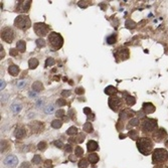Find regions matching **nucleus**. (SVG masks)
Listing matches in <instances>:
<instances>
[{"label": "nucleus", "mask_w": 168, "mask_h": 168, "mask_svg": "<svg viewBox=\"0 0 168 168\" xmlns=\"http://www.w3.org/2000/svg\"><path fill=\"white\" fill-rule=\"evenodd\" d=\"M137 147L140 153H142L143 155H149L153 150V142L148 137L138 138Z\"/></svg>", "instance_id": "1"}, {"label": "nucleus", "mask_w": 168, "mask_h": 168, "mask_svg": "<svg viewBox=\"0 0 168 168\" xmlns=\"http://www.w3.org/2000/svg\"><path fill=\"white\" fill-rule=\"evenodd\" d=\"M48 43L49 46L53 50H58L60 48H62V44H64V38L58 32H50L48 35Z\"/></svg>", "instance_id": "2"}, {"label": "nucleus", "mask_w": 168, "mask_h": 168, "mask_svg": "<svg viewBox=\"0 0 168 168\" xmlns=\"http://www.w3.org/2000/svg\"><path fill=\"white\" fill-rule=\"evenodd\" d=\"M168 160V153L163 148H157L152 154V161L154 164H161Z\"/></svg>", "instance_id": "3"}, {"label": "nucleus", "mask_w": 168, "mask_h": 168, "mask_svg": "<svg viewBox=\"0 0 168 168\" xmlns=\"http://www.w3.org/2000/svg\"><path fill=\"white\" fill-rule=\"evenodd\" d=\"M14 25L18 29L21 30H26L30 27L31 21L27 15H18L14 20Z\"/></svg>", "instance_id": "4"}, {"label": "nucleus", "mask_w": 168, "mask_h": 168, "mask_svg": "<svg viewBox=\"0 0 168 168\" xmlns=\"http://www.w3.org/2000/svg\"><path fill=\"white\" fill-rule=\"evenodd\" d=\"M157 129V121L154 119H145L142 122V132L144 134H150Z\"/></svg>", "instance_id": "5"}, {"label": "nucleus", "mask_w": 168, "mask_h": 168, "mask_svg": "<svg viewBox=\"0 0 168 168\" xmlns=\"http://www.w3.org/2000/svg\"><path fill=\"white\" fill-rule=\"evenodd\" d=\"M1 38L2 40H4L5 42L11 43L15 38V34L14 31H13L12 28L10 27H5L2 31H1Z\"/></svg>", "instance_id": "6"}, {"label": "nucleus", "mask_w": 168, "mask_h": 168, "mask_svg": "<svg viewBox=\"0 0 168 168\" xmlns=\"http://www.w3.org/2000/svg\"><path fill=\"white\" fill-rule=\"evenodd\" d=\"M34 31L37 35L39 36H45L48 34L49 32V27L45 23L42 22H37L34 24Z\"/></svg>", "instance_id": "7"}, {"label": "nucleus", "mask_w": 168, "mask_h": 168, "mask_svg": "<svg viewBox=\"0 0 168 168\" xmlns=\"http://www.w3.org/2000/svg\"><path fill=\"white\" fill-rule=\"evenodd\" d=\"M122 105H123V102H122V99L119 97L112 96L109 99V107L115 112H118L122 108Z\"/></svg>", "instance_id": "8"}, {"label": "nucleus", "mask_w": 168, "mask_h": 168, "mask_svg": "<svg viewBox=\"0 0 168 168\" xmlns=\"http://www.w3.org/2000/svg\"><path fill=\"white\" fill-rule=\"evenodd\" d=\"M31 5V1H19L16 6V10L19 12H27Z\"/></svg>", "instance_id": "9"}, {"label": "nucleus", "mask_w": 168, "mask_h": 168, "mask_svg": "<svg viewBox=\"0 0 168 168\" xmlns=\"http://www.w3.org/2000/svg\"><path fill=\"white\" fill-rule=\"evenodd\" d=\"M18 163V159H17L16 156L14 155H9L5 158L4 160V164L8 167H15Z\"/></svg>", "instance_id": "10"}, {"label": "nucleus", "mask_w": 168, "mask_h": 168, "mask_svg": "<svg viewBox=\"0 0 168 168\" xmlns=\"http://www.w3.org/2000/svg\"><path fill=\"white\" fill-rule=\"evenodd\" d=\"M129 49L127 48H121L116 52V56H118L119 58H121L122 60H125L127 58H129Z\"/></svg>", "instance_id": "11"}, {"label": "nucleus", "mask_w": 168, "mask_h": 168, "mask_svg": "<svg viewBox=\"0 0 168 168\" xmlns=\"http://www.w3.org/2000/svg\"><path fill=\"white\" fill-rule=\"evenodd\" d=\"M165 136H166L165 130L159 129V130H157V131H155V133H154V135H153V138L156 142H161L162 139H163Z\"/></svg>", "instance_id": "12"}, {"label": "nucleus", "mask_w": 168, "mask_h": 168, "mask_svg": "<svg viewBox=\"0 0 168 168\" xmlns=\"http://www.w3.org/2000/svg\"><path fill=\"white\" fill-rule=\"evenodd\" d=\"M26 135V131L23 127H17L14 131V136L17 138V139H22V138L25 137Z\"/></svg>", "instance_id": "13"}, {"label": "nucleus", "mask_w": 168, "mask_h": 168, "mask_svg": "<svg viewBox=\"0 0 168 168\" xmlns=\"http://www.w3.org/2000/svg\"><path fill=\"white\" fill-rule=\"evenodd\" d=\"M143 110L146 114H151L155 111V107H154V105L151 104V103H145V104L143 105Z\"/></svg>", "instance_id": "14"}, {"label": "nucleus", "mask_w": 168, "mask_h": 168, "mask_svg": "<svg viewBox=\"0 0 168 168\" xmlns=\"http://www.w3.org/2000/svg\"><path fill=\"white\" fill-rule=\"evenodd\" d=\"M98 148H99V145H98V143H97L96 141H94V140H91V141L88 142L87 149H88L89 152L96 151V150H98Z\"/></svg>", "instance_id": "15"}, {"label": "nucleus", "mask_w": 168, "mask_h": 168, "mask_svg": "<svg viewBox=\"0 0 168 168\" xmlns=\"http://www.w3.org/2000/svg\"><path fill=\"white\" fill-rule=\"evenodd\" d=\"M8 73L13 77L17 76L19 74V68L17 66H15V65H11L8 68Z\"/></svg>", "instance_id": "16"}, {"label": "nucleus", "mask_w": 168, "mask_h": 168, "mask_svg": "<svg viewBox=\"0 0 168 168\" xmlns=\"http://www.w3.org/2000/svg\"><path fill=\"white\" fill-rule=\"evenodd\" d=\"M30 128L33 130V132H35L34 130H37V132L41 131V129H43V125L40 122H33L32 124H30Z\"/></svg>", "instance_id": "17"}, {"label": "nucleus", "mask_w": 168, "mask_h": 168, "mask_svg": "<svg viewBox=\"0 0 168 168\" xmlns=\"http://www.w3.org/2000/svg\"><path fill=\"white\" fill-rule=\"evenodd\" d=\"M85 140V135L83 133L78 134V136L75 138H70V142H76V143H82Z\"/></svg>", "instance_id": "18"}, {"label": "nucleus", "mask_w": 168, "mask_h": 168, "mask_svg": "<svg viewBox=\"0 0 168 168\" xmlns=\"http://www.w3.org/2000/svg\"><path fill=\"white\" fill-rule=\"evenodd\" d=\"M105 93H106L107 95H109V96H113V95H115L116 93H117V89L115 88V87L113 86H109L107 87L106 89H105Z\"/></svg>", "instance_id": "19"}, {"label": "nucleus", "mask_w": 168, "mask_h": 168, "mask_svg": "<svg viewBox=\"0 0 168 168\" xmlns=\"http://www.w3.org/2000/svg\"><path fill=\"white\" fill-rule=\"evenodd\" d=\"M16 46H17V50L20 51V52H24L25 49H26V43L23 40H19L18 42H17Z\"/></svg>", "instance_id": "20"}, {"label": "nucleus", "mask_w": 168, "mask_h": 168, "mask_svg": "<svg viewBox=\"0 0 168 168\" xmlns=\"http://www.w3.org/2000/svg\"><path fill=\"white\" fill-rule=\"evenodd\" d=\"M32 89H33V91H35V92H40V91H42L43 90V85H42V83H40V82H35V83H33L32 84Z\"/></svg>", "instance_id": "21"}, {"label": "nucleus", "mask_w": 168, "mask_h": 168, "mask_svg": "<svg viewBox=\"0 0 168 168\" xmlns=\"http://www.w3.org/2000/svg\"><path fill=\"white\" fill-rule=\"evenodd\" d=\"M28 66H29V69H30V70H33V69H35L37 66H38V60L34 58H30V60H28Z\"/></svg>", "instance_id": "22"}, {"label": "nucleus", "mask_w": 168, "mask_h": 168, "mask_svg": "<svg viewBox=\"0 0 168 168\" xmlns=\"http://www.w3.org/2000/svg\"><path fill=\"white\" fill-rule=\"evenodd\" d=\"M89 160H90V162H91V163H93V164L98 163V161H99V155H98V154H96V153L90 154V155H89Z\"/></svg>", "instance_id": "23"}, {"label": "nucleus", "mask_w": 168, "mask_h": 168, "mask_svg": "<svg viewBox=\"0 0 168 168\" xmlns=\"http://www.w3.org/2000/svg\"><path fill=\"white\" fill-rule=\"evenodd\" d=\"M11 111H12L14 114L19 113V112L21 111V105L18 104V103H14V104H12V106H11Z\"/></svg>", "instance_id": "24"}, {"label": "nucleus", "mask_w": 168, "mask_h": 168, "mask_svg": "<svg viewBox=\"0 0 168 168\" xmlns=\"http://www.w3.org/2000/svg\"><path fill=\"white\" fill-rule=\"evenodd\" d=\"M138 125H139V119H138V118H133V119H131L129 121V124H128L127 128L130 129L131 127H135V126H138Z\"/></svg>", "instance_id": "25"}, {"label": "nucleus", "mask_w": 168, "mask_h": 168, "mask_svg": "<svg viewBox=\"0 0 168 168\" xmlns=\"http://www.w3.org/2000/svg\"><path fill=\"white\" fill-rule=\"evenodd\" d=\"M62 126V122L58 119L53 120V121L51 122V127L54 128V129H58V128H60Z\"/></svg>", "instance_id": "26"}, {"label": "nucleus", "mask_w": 168, "mask_h": 168, "mask_svg": "<svg viewBox=\"0 0 168 168\" xmlns=\"http://www.w3.org/2000/svg\"><path fill=\"white\" fill-rule=\"evenodd\" d=\"M84 131H86L87 133H92V132L94 131V128H93L92 123L88 122V123L85 124L84 125Z\"/></svg>", "instance_id": "27"}, {"label": "nucleus", "mask_w": 168, "mask_h": 168, "mask_svg": "<svg viewBox=\"0 0 168 168\" xmlns=\"http://www.w3.org/2000/svg\"><path fill=\"white\" fill-rule=\"evenodd\" d=\"M125 100H126V103H127L128 106H133V105H135V103H136L135 98L132 96H127Z\"/></svg>", "instance_id": "28"}, {"label": "nucleus", "mask_w": 168, "mask_h": 168, "mask_svg": "<svg viewBox=\"0 0 168 168\" xmlns=\"http://www.w3.org/2000/svg\"><path fill=\"white\" fill-rule=\"evenodd\" d=\"M89 166V162L87 159H85V158H83V159H81L80 161H79V167L80 168H87Z\"/></svg>", "instance_id": "29"}, {"label": "nucleus", "mask_w": 168, "mask_h": 168, "mask_svg": "<svg viewBox=\"0 0 168 168\" xmlns=\"http://www.w3.org/2000/svg\"><path fill=\"white\" fill-rule=\"evenodd\" d=\"M67 134L70 136L72 135H76V134H78V129H77L76 127H71L68 129V131H67Z\"/></svg>", "instance_id": "30"}, {"label": "nucleus", "mask_w": 168, "mask_h": 168, "mask_svg": "<svg viewBox=\"0 0 168 168\" xmlns=\"http://www.w3.org/2000/svg\"><path fill=\"white\" fill-rule=\"evenodd\" d=\"M116 34H112L110 35L109 37H107V42L109 43V44H113V43L116 42Z\"/></svg>", "instance_id": "31"}, {"label": "nucleus", "mask_w": 168, "mask_h": 168, "mask_svg": "<svg viewBox=\"0 0 168 168\" xmlns=\"http://www.w3.org/2000/svg\"><path fill=\"white\" fill-rule=\"evenodd\" d=\"M36 46L37 47H39V48H41V47H44L45 46V41L43 40L42 38H38V39H36Z\"/></svg>", "instance_id": "32"}, {"label": "nucleus", "mask_w": 168, "mask_h": 168, "mask_svg": "<svg viewBox=\"0 0 168 168\" xmlns=\"http://www.w3.org/2000/svg\"><path fill=\"white\" fill-rule=\"evenodd\" d=\"M75 152H76V155L78 156V157H81V156H83V154H84V150H83V148L80 147V146L76 147Z\"/></svg>", "instance_id": "33"}, {"label": "nucleus", "mask_w": 168, "mask_h": 168, "mask_svg": "<svg viewBox=\"0 0 168 168\" xmlns=\"http://www.w3.org/2000/svg\"><path fill=\"white\" fill-rule=\"evenodd\" d=\"M129 136L131 137V139L138 140V133H137V131H135V130H132V131H130L129 132Z\"/></svg>", "instance_id": "34"}, {"label": "nucleus", "mask_w": 168, "mask_h": 168, "mask_svg": "<svg viewBox=\"0 0 168 168\" xmlns=\"http://www.w3.org/2000/svg\"><path fill=\"white\" fill-rule=\"evenodd\" d=\"M55 64V60L52 58H48L45 62V67H52Z\"/></svg>", "instance_id": "35"}, {"label": "nucleus", "mask_w": 168, "mask_h": 168, "mask_svg": "<svg viewBox=\"0 0 168 168\" xmlns=\"http://www.w3.org/2000/svg\"><path fill=\"white\" fill-rule=\"evenodd\" d=\"M32 163H34V164L41 163V157H40V155H34V157L32 158Z\"/></svg>", "instance_id": "36"}, {"label": "nucleus", "mask_w": 168, "mask_h": 168, "mask_svg": "<svg viewBox=\"0 0 168 168\" xmlns=\"http://www.w3.org/2000/svg\"><path fill=\"white\" fill-rule=\"evenodd\" d=\"M46 143L45 142H40V143L37 145V148H38V150H40V151H44L45 149H46Z\"/></svg>", "instance_id": "37"}, {"label": "nucleus", "mask_w": 168, "mask_h": 168, "mask_svg": "<svg viewBox=\"0 0 168 168\" xmlns=\"http://www.w3.org/2000/svg\"><path fill=\"white\" fill-rule=\"evenodd\" d=\"M8 142H6V141H2L1 142V152H4L5 150L8 148Z\"/></svg>", "instance_id": "38"}, {"label": "nucleus", "mask_w": 168, "mask_h": 168, "mask_svg": "<svg viewBox=\"0 0 168 168\" xmlns=\"http://www.w3.org/2000/svg\"><path fill=\"white\" fill-rule=\"evenodd\" d=\"M65 114H66V112H65V110H58L56 113H55V116L58 118H62L65 116Z\"/></svg>", "instance_id": "39"}, {"label": "nucleus", "mask_w": 168, "mask_h": 168, "mask_svg": "<svg viewBox=\"0 0 168 168\" xmlns=\"http://www.w3.org/2000/svg\"><path fill=\"white\" fill-rule=\"evenodd\" d=\"M89 4H90L89 1H80V2H79V6L82 7V8H86Z\"/></svg>", "instance_id": "40"}, {"label": "nucleus", "mask_w": 168, "mask_h": 168, "mask_svg": "<svg viewBox=\"0 0 168 168\" xmlns=\"http://www.w3.org/2000/svg\"><path fill=\"white\" fill-rule=\"evenodd\" d=\"M56 104L58 105V107H62V106H66L67 102L64 100V99H58V100L56 101Z\"/></svg>", "instance_id": "41"}, {"label": "nucleus", "mask_w": 168, "mask_h": 168, "mask_svg": "<svg viewBox=\"0 0 168 168\" xmlns=\"http://www.w3.org/2000/svg\"><path fill=\"white\" fill-rule=\"evenodd\" d=\"M53 109H54V107L52 106V105H50V106H47L46 108L44 109V112L46 114H48V113H51V112H52L53 111Z\"/></svg>", "instance_id": "42"}, {"label": "nucleus", "mask_w": 168, "mask_h": 168, "mask_svg": "<svg viewBox=\"0 0 168 168\" xmlns=\"http://www.w3.org/2000/svg\"><path fill=\"white\" fill-rule=\"evenodd\" d=\"M126 26L129 27V28H133V27H135V23L131 20H128L127 22H126Z\"/></svg>", "instance_id": "43"}, {"label": "nucleus", "mask_w": 168, "mask_h": 168, "mask_svg": "<svg viewBox=\"0 0 168 168\" xmlns=\"http://www.w3.org/2000/svg\"><path fill=\"white\" fill-rule=\"evenodd\" d=\"M53 144H54V145L56 146L58 148H62V147H64V144H62V141H58V140H56V141L53 142Z\"/></svg>", "instance_id": "44"}, {"label": "nucleus", "mask_w": 168, "mask_h": 168, "mask_svg": "<svg viewBox=\"0 0 168 168\" xmlns=\"http://www.w3.org/2000/svg\"><path fill=\"white\" fill-rule=\"evenodd\" d=\"M52 162L50 161V160H46V161H45V163H44V167L45 168H51L52 167Z\"/></svg>", "instance_id": "45"}, {"label": "nucleus", "mask_w": 168, "mask_h": 168, "mask_svg": "<svg viewBox=\"0 0 168 168\" xmlns=\"http://www.w3.org/2000/svg\"><path fill=\"white\" fill-rule=\"evenodd\" d=\"M17 54H18V50H17V49H14V48L10 49V55L15 56V55H17Z\"/></svg>", "instance_id": "46"}, {"label": "nucleus", "mask_w": 168, "mask_h": 168, "mask_svg": "<svg viewBox=\"0 0 168 168\" xmlns=\"http://www.w3.org/2000/svg\"><path fill=\"white\" fill-rule=\"evenodd\" d=\"M25 85H26V82H25V81H20V82L17 83V87H18V88H22Z\"/></svg>", "instance_id": "47"}, {"label": "nucleus", "mask_w": 168, "mask_h": 168, "mask_svg": "<svg viewBox=\"0 0 168 168\" xmlns=\"http://www.w3.org/2000/svg\"><path fill=\"white\" fill-rule=\"evenodd\" d=\"M85 93V90L83 88H78L76 90V94H78V95H82V94H84Z\"/></svg>", "instance_id": "48"}, {"label": "nucleus", "mask_w": 168, "mask_h": 168, "mask_svg": "<svg viewBox=\"0 0 168 168\" xmlns=\"http://www.w3.org/2000/svg\"><path fill=\"white\" fill-rule=\"evenodd\" d=\"M71 91H64V92L62 93V97H69V96H71Z\"/></svg>", "instance_id": "49"}, {"label": "nucleus", "mask_w": 168, "mask_h": 168, "mask_svg": "<svg viewBox=\"0 0 168 168\" xmlns=\"http://www.w3.org/2000/svg\"><path fill=\"white\" fill-rule=\"evenodd\" d=\"M84 112H85V114L86 115H91V113H92V111H91V109L90 108H85L84 109Z\"/></svg>", "instance_id": "50"}, {"label": "nucleus", "mask_w": 168, "mask_h": 168, "mask_svg": "<svg viewBox=\"0 0 168 168\" xmlns=\"http://www.w3.org/2000/svg\"><path fill=\"white\" fill-rule=\"evenodd\" d=\"M1 84H0V89H1V91L2 90H4V88H5V86H6V84H5V82L3 80H1Z\"/></svg>", "instance_id": "51"}, {"label": "nucleus", "mask_w": 168, "mask_h": 168, "mask_svg": "<svg viewBox=\"0 0 168 168\" xmlns=\"http://www.w3.org/2000/svg\"><path fill=\"white\" fill-rule=\"evenodd\" d=\"M41 105H43V101H42V100L36 101V106H37V108H40Z\"/></svg>", "instance_id": "52"}, {"label": "nucleus", "mask_w": 168, "mask_h": 168, "mask_svg": "<svg viewBox=\"0 0 168 168\" xmlns=\"http://www.w3.org/2000/svg\"><path fill=\"white\" fill-rule=\"evenodd\" d=\"M66 151H68V152H72V151H73L72 146H71V145H67V146H66Z\"/></svg>", "instance_id": "53"}, {"label": "nucleus", "mask_w": 168, "mask_h": 168, "mask_svg": "<svg viewBox=\"0 0 168 168\" xmlns=\"http://www.w3.org/2000/svg\"><path fill=\"white\" fill-rule=\"evenodd\" d=\"M30 167V165H29L27 162H24V163L22 164V166H21V168H29Z\"/></svg>", "instance_id": "54"}, {"label": "nucleus", "mask_w": 168, "mask_h": 168, "mask_svg": "<svg viewBox=\"0 0 168 168\" xmlns=\"http://www.w3.org/2000/svg\"><path fill=\"white\" fill-rule=\"evenodd\" d=\"M6 98H7V95H4V94L1 95V101H2V102H5V101L7 100Z\"/></svg>", "instance_id": "55"}, {"label": "nucleus", "mask_w": 168, "mask_h": 168, "mask_svg": "<svg viewBox=\"0 0 168 168\" xmlns=\"http://www.w3.org/2000/svg\"><path fill=\"white\" fill-rule=\"evenodd\" d=\"M36 93H34V92H30V93H29V96H30V97H36Z\"/></svg>", "instance_id": "56"}, {"label": "nucleus", "mask_w": 168, "mask_h": 168, "mask_svg": "<svg viewBox=\"0 0 168 168\" xmlns=\"http://www.w3.org/2000/svg\"><path fill=\"white\" fill-rule=\"evenodd\" d=\"M154 168H164V166L163 165H157L156 167H154Z\"/></svg>", "instance_id": "57"}, {"label": "nucleus", "mask_w": 168, "mask_h": 168, "mask_svg": "<svg viewBox=\"0 0 168 168\" xmlns=\"http://www.w3.org/2000/svg\"><path fill=\"white\" fill-rule=\"evenodd\" d=\"M33 115H35V114L34 113H30V114H29V116H28V118H32Z\"/></svg>", "instance_id": "58"}, {"label": "nucleus", "mask_w": 168, "mask_h": 168, "mask_svg": "<svg viewBox=\"0 0 168 168\" xmlns=\"http://www.w3.org/2000/svg\"><path fill=\"white\" fill-rule=\"evenodd\" d=\"M70 159L72 160V161H75V160H76V157H70Z\"/></svg>", "instance_id": "59"}, {"label": "nucleus", "mask_w": 168, "mask_h": 168, "mask_svg": "<svg viewBox=\"0 0 168 168\" xmlns=\"http://www.w3.org/2000/svg\"><path fill=\"white\" fill-rule=\"evenodd\" d=\"M165 145H166V147H168V141H166V143H165Z\"/></svg>", "instance_id": "60"}]
</instances>
